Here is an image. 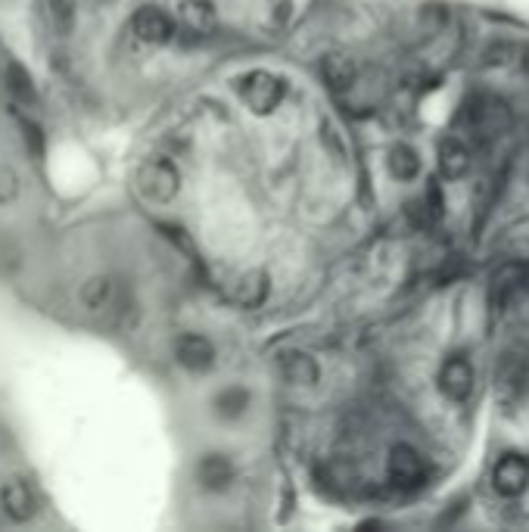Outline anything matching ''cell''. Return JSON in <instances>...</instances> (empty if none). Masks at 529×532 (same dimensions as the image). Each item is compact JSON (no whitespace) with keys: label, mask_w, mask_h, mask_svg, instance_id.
Here are the masks:
<instances>
[{"label":"cell","mask_w":529,"mask_h":532,"mask_svg":"<svg viewBox=\"0 0 529 532\" xmlns=\"http://www.w3.org/2000/svg\"><path fill=\"white\" fill-rule=\"evenodd\" d=\"M137 190L150 203H172L181 190V172L169 156H150L137 168Z\"/></svg>","instance_id":"obj_1"},{"label":"cell","mask_w":529,"mask_h":532,"mask_svg":"<svg viewBox=\"0 0 529 532\" xmlns=\"http://www.w3.org/2000/svg\"><path fill=\"white\" fill-rule=\"evenodd\" d=\"M284 94H287L284 78H277L265 69H256L240 78V100L246 103L249 112H256V116H271V112L284 103Z\"/></svg>","instance_id":"obj_2"},{"label":"cell","mask_w":529,"mask_h":532,"mask_svg":"<svg viewBox=\"0 0 529 532\" xmlns=\"http://www.w3.org/2000/svg\"><path fill=\"white\" fill-rule=\"evenodd\" d=\"M386 470H389V483L399 489H417L427 480V461L414 445H396L389 452Z\"/></svg>","instance_id":"obj_3"},{"label":"cell","mask_w":529,"mask_h":532,"mask_svg":"<svg viewBox=\"0 0 529 532\" xmlns=\"http://www.w3.org/2000/svg\"><path fill=\"white\" fill-rule=\"evenodd\" d=\"M473 383H477V374H473V364L464 355H452L442 361L439 368V389L449 396L452 402H467Z\"/></svg>","instance_id":"obj_4"},{"label":"cell","mask_w":529,"mask_h":532,"mask_svg":"<svg viewBox=\"0 0 529 532\" xmlns=\"http://www.w3.org/2000/svg\"><path fill=\"white\" fill-rule=\"evenodd\" d=\"M492 486L498 495H505V498H517L526 492L529 486V458L511 452L505 458H498L495 470H492Z\"/></svg>","instance_id":"obj_5"},{"label":"cell","mask_w":529,"mask_h":532,"mask_svg":"<svg viewBox=\"0 0 529 532\" xmlns=\"http://www.w3.org/2000/svg\"><path fill=\"white\" fill-rule=\"evenodd\" d=\"M131 32L144 44H169L175 38V22L159 7H141L131 16Z\"/></svg>","instance_id":"obj_6"},{"label":"cell","mask_w":529,"mask_h":532,"mask_svg":"<svg viewBox=\"0 0 529 532\" xmlns=\"http://www.w3.org/2000/svg\"><path fill=\"white\" fill-rule=\"evenodd\" d=\"M498 402L517 408L529 402V361H508L498 374Z\"/></svg>","instance_id":"obj_7"},{"label":"cell","mask_w":529,"mask_h":532,"mask_svg":"<svg viewBox=\"0 0 529 532\" xmlns=\"http://www.w3.org/2000/svg\"><path fill=\"white\" fill-rule=\"evenodd\" d=\"M461 119L467 122V128L477 134V137H492V131L505 128L508 116H505V106H498L495 100H470L461 112Z\"/></svg>","instance_id":"obj_8"},{"label":"cell","mask_w":529,"mask_h":532,"mask_svg":"<svg viewBox=\"0 0 529 532\" xmlns=\"http://www.w3.org/2000/svg\"><path fill=\"white\" fill-rule=\"evenodd\" d=\"M321 78L330 91H349L355 78H358V63H355V56L346 53V50H330L324 53V60H321Z\"/></svg>","instance_id":"obj_9"},{"label":"cell","mask_w":529,"mask_h":532,"mask_svg":"<svg viewBox=\"0 0 529 532\" xmlns=\"http://www.w3.org/2000/svg\"><path fill=\"white\" fill-rule=\"evenodd\" d=\"M175 358L187 371H209L215 364V346L200 333H184L175 343Z\"/></svg>","instance_id":"obj_10"},{"label":"cell","mask_w":529,"mask_h":532,"mask_svg":"<svg viewBox=\"0 0 529 532\" xmlns=\"http://www.w3.org/2000/svg\"><path fill=\"white\" fill-rule=\"evenodd\" d=\"M0 508L16 523H29L38 514V498L22 480H10L0 486Z\"/></svg>","instance_id":"obj_11"},{"label":"cell","mask_w":529,"mask_h":532,"mask_svg":"<svg viewBox=\"0 0 529 532\" xmlns=\"http://www.w3.org/2000/svg\"><path fill=\"white\" fill-rule=\"evenodd\" d=\"M277 371H281V377L290 386H315L318 377H321L318 361L309 352H302V349L281 352V358H277Z\"/></svg>","instance_id":"obj_12"},{"label":"cell","mask_w":529,"mask_h":532,"mask_svg":"<svg viewBox=\"0 0 529 532\" xmlns=\"http://www.w3.org/2000/svg\"><path fill=\"white\" fill-rule=\"evenodd\" d=\"M436 162H439V172H442L445 178L458 181V178H464V175L470 172L473 156H470V147L464 144L461 137L449 134V137H442V140H439V147H436Z\"/></svg>","instance_id":"obj_13"},{"label":"cell","mask_w":529,"mask_h":532,"mask_svg":"<svg viewBox=\"0 0 529 532\" xmlns=\"http://www.w3.org/2000/svg\"><path fill=\"white\" fill-rule=\"evenodd\" d=\"M181 22L187 32L193 35H212L215 25H218V13L212 7V0H181Z\"/></svg>","instance_id":"obj_14"},{"label":"cell","mask_w":529,"mask_h":532,"mask_svg":"<svg viewBox=\"0 0 529 532\" xmlns=\"http://www.w3.org/2000/svg\"><path fill=\"white\" fill-rule=\"evenodd\" d=\"M197 480L209 492H225L234 480V464L225 455H206L197 464Z\"/></svg>","instance_id":"obj_15"},{"label":"cell","mask_w":529,"mask_h":532,"mask_svg":"<svg viewBox=\"0 0 529 532\" xmlns=\"http://www.w3.org/2000/svg\"><path fill=\"white\" fill-rule=\"evenodd\" d=\"M268 290H271V284H268L265 271H246L234 284V302L243 308H259L268 299Z\"/></svg>","instance_id":"obj_16"},{"label":"cell","mask_w":529,"mask_h":532,"mask_svg":"<svg viewBox=\"0 0 529 532\" xmlns=\"http://www.w3.org/2000/svg\"><path fill=\"white\" fill-rule=\"evenodd\" d=\"M116 299V284L113 277H91L85 287H81V302H85L88 312H106Z\"/></svg>","instance_id":"obj_17"},{"label":"cell","mask_w":529,"mask_h":532,"mask_svg":"<svg viewBox=\"0 0 529 532\" xmlns=\"http://www.w3.org/2000/svg\"><path fill=\"white\" fill-rule=\"evenodd\" d=\"M249 405H253V396H249L246 386H228V389H221L218 396H215V402H212L215 414H218V417H228V420L246 414Z\"/></svg>","instance_id":"obj_18"},{"label":"cell","mask_w":529,"mask_h":532,"mask_svg":"<svg viewBox=\"0 0 529 532\" xmlns=\"http://www.w3.org/2000/svg\"><path fill=\"white\" fill-rule=\"evenodd\" d=\"M386 165H389V175H393L396 181H414L417 175H421V156L405 144L389 150Z\"/></svg>","instance_id":"obj_19"},{"label":"cell","mask_w":529,"mask_h":532,"mask_svg":"<svg viewBox=\"0 0 529 532\" xmlns=\"http://www.w3.org/2000/svg\"><path fill=\"white\" fill-rule=\"evenodd\" d=\"M4 78H7V88H10V94H13L16 100H22V103H35V100H38L35 78L29 75V69H25L22 63H7Z\"/></svg>","instance_id":"obj_20"},{"label":"cell","mask_w":529,"mask_h":532,"mask_svg":"<svg viewBox=\"0 0 529 532\" xmlns=\"http://www.w3.org/2000/svg\"><path fill=\"white\" fill-rule=\"evenodd\" d=\"M16 196H19V175L7 162H0V206L13 203Z\"/></svg>","instance_id":"obj_21"},{"label":"cell","mask_w":529,"mask_h":532,"mask_svg":"<svg viewBox=\"0 0 529 532\" xmlns=\"http://www.w3.org/2000/svg\"><path fill=\"white\" fill-rule=\"evenodd\" d=\"M22 140H25V150H29L32 156H44V131L35 125V122H29V119H25L22 122Z\"/></svg>","instance_id":"obj_22"}]
</instances>
